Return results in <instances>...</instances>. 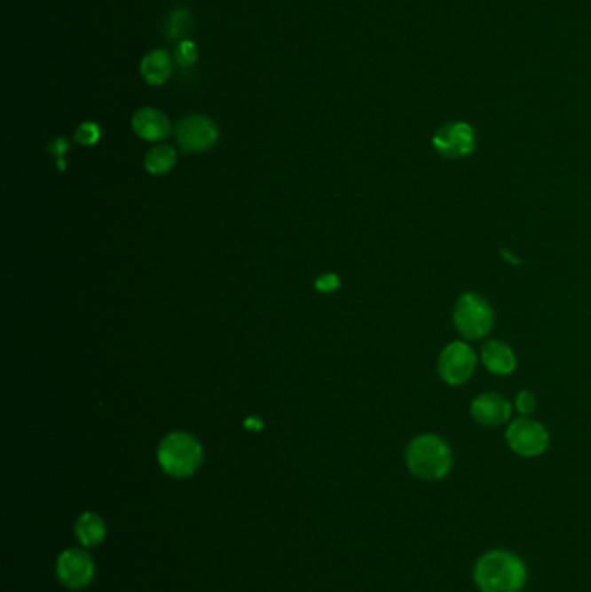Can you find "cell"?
<instances>
[{"instance_id":"cell-1","label":"cell","mask_w":591,"mask_h":592,"mask_svg":"<svg viewBox=\"0 0 591 592\" xmlns=\"http://www.w3.org/2000/svg\"><path fill=\"white\" fill-rule=\"evenodd\" d=\"M474 580L481 592H520L527 582V568L516 553L494 549L479 557Z\"/></svg>"},{"instance_id":"cell-2","label":"cell","mask_w":591,"mask_h":592,"mask_svg":"<svg viewBox=\"0 0 591 592\" xmlns=\"http://www.w3.org/2000/svg\"><path fill=\"white\" fill-rule=\"evenodd\" d=\"M406 464L416 479L441 480L453 464L451 448L437 435H418L407 445Z\"/></svg>"},{"instance_id":"cell-3","label":"cell","mask_w":591,"mask_h":592,"mask_svg":"<svg viewBox=\"0 0 591 592\" xmlns=\"http://www.w3.org/2000/svg\"><path fill=\"white\" fill-rule=\"evenodd\" d=\"M456 331L467 339H481L491 333L494 315L485 298L477 293H463L458 298L453 312Z\"/></svg>"},{"instance_id":"cell-4","label":"cell","mask_w":591,"mask_h":592,"mask_svg":"<svg viewBox=\"0 0 591 592\" xmlns=\"http://www.w3.org/2000/svg\"><path fill=\"white\" fill-rule=\"evenodd\" d=\"M158 459L169 475L187 477L201 463V447L185 433H172L160 445Z\"/></svg>"},{"instance_id":"cell-5","label":"cell","mask_w":591,"mask_h":592,"mask_svg":"<svg viewBox=\"0 0 591 592\" xmlns=\"http://www.w3.org/2000/svg\"><path fill=\"white\" fill-rule=\"evenodd\" d=\"M477 366V355L465 341L449 343L437 361V370L444 383L458 386L467 383Z\"/></svg>"},{"instance_id":"cell-6","label":"cell","mask_w":591,"mask_h":592,"mask_svg":"<svg viewBox=\"0 0 591 592\" xmlns=\"http://www.w3.org/2000/svg\"><path fill=\"white\" fill-rule=\"evenodd\" d=\"M507 442L522 457H536L548 447L550 437L543 425L529 417H518L507 430Z\"/></svg>"},{"instance_id":"cell-7","label":"cell","mask_w":591,"mask_h":592,"mask_svg":"<svg viewBox=\"0 0 591 592\" xmlns=\"http://www.w3.org/2000/svg\"><path fill=\"white\" fill-rule=\"evenodd\" d=\"M432 143L444 158H463L476 148V132L469 123L454 121L441 127Z\"/></svg>"},{"instance_id":"cell-8","label":"cell","mask_w":591,"mask_h":592,"mask_svg":"<svg viewBox=\"0 0 591 592\" xmlns=\"http://www.w3.org/2000/svg\"><path fill=\"white\" fill-rule=\"evenodd\" d=\"M177 139L185 151H205L217 143L219 130L210 118L191 114L179 123Z\"/></svg>"},{"instance_id":"cell-9","label":"cell","mask_w":591,"mask_h":592,"mask_svg":"<svg viewBox=\"0 0 591 592\" xmlns=\"http://www.w3.org/2000/svg\"><path fill=\"white\" fill-rule=\"evenodd\" d=\"M94 566L92 559L82 551H67L58 561V575L61 582L72 589H80L87 586L92 579Z\"/></svg>"},{"instance_id":"cell-10","label":"cell","mask_w":591,"mask_h":592,"mask_svg":"<svg viewBox=\"0 0 591 592\" xmlns=\"http://www.w3.org/2000/svg\"><path fill=\"white\" fill-rule=\"evenodd\" d=\"M470 414L476 423L482 426H498L508 421L512 414V404L500 393H482L474 399L470 406Z\"/></svg>"},{"instance_id":"cell-11","label":"cell","mask_w":591,"mask_h":592,"mask_svg":"<svg viewBox=\"0 0 591 592\" xmlns=\"http://www.w3.org/2000/svg\"><path fill=\"white\" fill-rule=\"evenodd\" d=\"M482 364L485 366V370H491L492 374L498 376H507L510 372H514L516 366H517V359L514 350L498 339H489L484 343L481 350Z\"/></svg>"},{"instance_id":"cell-12","label":"cell","mask_w":591,"mask_h":592,"mask_svg":"<svg viewBox=\"0 0 591 592\" xmlns=\"http://www.w3.org/2000/svg\"><path fill=\"white\" fill-rule=\"evenodd\" d=\"M132 127L146 141H163L170 134L169 118L154 108H143L134 114Z\"/></svg>"},{"instance_id":"cell-13","label":"cell","mask_w":591,"mask_h":592,"mask_svg":"<svg viewBox=\"0 0 591 592\" xmlns=\"http://www.w3.org/2000/svg\"><path fill=\"white\" fill-rule=\"evenodd\" d=\"M174 72L172 58L163 49H153L141 61V74L149 85H163Z\"/></svg>"},{"instance_id":"cell-14","label":"cell","mask_w":591,"mask_h":592,"mask_svg":"<svg viewBox=\"0 0 591 592\" xmlns=\"http://www.w3.org/2000/svg\"><path fill=\"white\" fill-rule=\"evenodd\" d=\"M76 535L83 546H96L105 537L103 519L92 513H85L76 521Z\"/></svg>"},{"instance_id":"cell-15","label":"cell","mask_w":591,"mask_h":592,"mask_svg":"<svg viewBox=\"0 0 591 592\" xmlns=\"http://www.w3.org/2000/svg\"><path fill=\"white\" fill-rule=\"evenodd\" d=\"M176 151L170 146H156L146 154V168L151 174H167L176 163Z\"/></svg>"},{"instance_id":"cell-16","label":"cell","mask_w":591,"mask_h":592,"mask_svg":"<svg viewBox=\"0 0 591 592\" xmlns=\"http://www.w3.org/2000/svg\"><path fill=\"white\" fill-rule=\"evenodd\" d=\"M193 18L185 9H176L167 21V34L170 38H183L191 30Z\"/></svg>"},{"instance_id":"cell-17","label":"cell","mask_w":591,"mask_h":592,"mask_svg":"<svg viewBox=\"0 0 591 592\" xmlns=\"http://www.w3.org/2000/svg\"><path fill=\"white\" fill-rule=\"evenodd\" d=\"M101 137V129L98 123L94 121H85L82 123L78 129H76V134H75V141L78 144H83V146H92L99 141Z\"/></svg>"},{"instance_id":"cell-18","label":"cell","mask_w":591,"mask_h":592,"mask_svg":"<svg viewBox=\"0 0 591 592\" xmlns=\"http://www.w3.org/2000/svg\"><path fill=\"white\" fill-rule=\"evenodd\" d=\"M198 59V47L191 40H183L176 49V61L181 66H191Z\"/></svg>"},{"instance_id":"cell-19","label":"cell","mask_w":591,"mask_h":592,"mask_svg":"<svg viewBox=\"0 0 591 592\" xmlns=\"http://www.w3.org/2000/svg\"><path fill=\"white\" fill-rule=\"evenodd\" d=\"M516 409H517L520 414H531V412H534V409H536L534 395L531 392H527V390L518 392L517 397H516Z\"/></svg>"},{"instance_id":"cell-20","label":"cell","mask_w":591,"mask_h":592,"mask_svg":"<svg viewBox=\"0 0 591 592\" xmlns=\"http://www.w3.org/2000/svg\"><path fill=\"white\" fill-rule=\"evenodd\" d=\"M338 284H340V281H338V277L336 276H333V274H328V276H323L321 279H318V290H321V292H333V290H336L338 288Z\"/></svg>"},{"instance_id":"cell-21","label":"cell","mask_w":591,"mask_h":592,"mask_svg":"<svg viewBox=\"0 0 591 592\" xmlns=\"http://www.w3.org/2000/svg\"><path fill=\"white\" fill-rule=\"evenodd\" d=\"M51 149L56 152V156L59 158V167L63 168L65 167V163H63V152L68 149V143L65 141V139H58L52 146H51Z\"/></svg>"}]
</instances>
